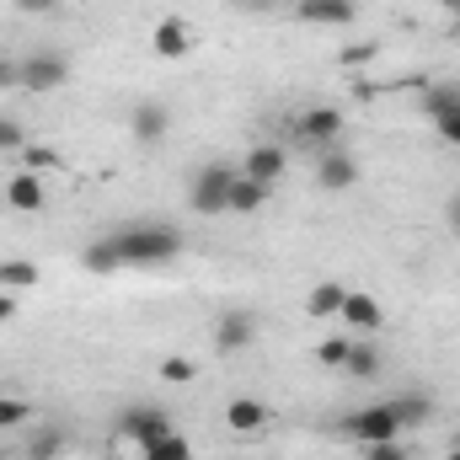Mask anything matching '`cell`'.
I'll list each match as a JSON object with an SVG mask.
<instances>
[{
  "label": "cell",
  "instance_id": "6da1fadb",
  "mask_svg": "<svg viewBox=\"0 0 460 460\" xmlns=\"http://www.w3.org/2000/svg\"><path fill=\"white\" fill-rule=\"evenodd\" d=\"M108 235H113L123 268H166L182 257V230L166 226V220H128Z\"/></svg>",
  "mask_w": 460,
  "mask_h": 460
},
{
  "label": "cell",
  "instance_id": "7a4b0ae2",
  "mask_svg": "<svg viewBox=\"0 0 460 460\" xmlns=\"http://www.w3.org/2000/svg\"><path fill=\"white\" fill-rule=\"evenodd\" d=\"M230 182H235V166H230V161H209V166L188 182L193 215H230Z\"/></svg>",
  "mask_w": 460,
  "mask_h": 460
},
{
  "label": "cell",
  "instance_id": "3957f363",
  "mask_svg": "<svg viewBox=\"0 0 460 460\" xmlns=\"http://www.w3.org/2000/svg\"><path fill=\"white\" fill-rule=\"evenodd\" d=\"M65 81H70V54H59V49H38V54H27L16 65L22 92H59Z\"/></svg>",
  "mask_w": 460,
  "mask_h": 460
},
{
  "label": "cell",
  "instance_id": "277c9868",
  "mask_svg": "<svg viewBox=\"0 0 460 460\" xmlns=\"http://www.w3.org/2000/svg\"><path fill=\"white\" fill-rule=\"evenodd\" d=\"M343 434L353 445H385V439H402V423H396L391 402H369L353 418H343Z\"/></svg>",
  "mask_w": 460,
  "mask_h": 460
},
{
  "label": "cell",
  "instance_id": "5b68a950",
  "mask_svg": "<svg viewBox=\"0 0 460 460\" xmlns=\"http://www.w3.org/2000/svg\"><path fill=\"white\" fill-rule=\"evenodd\" d=\"M118 434L128 439V445H155V439H166L172 434V418L161 412V407H128L123 418H118Z\"/></svg>",
  "mask_w": 460,
  "mask_h": 460
},
{
  "label": "cell",
  "instance_id": "8992f818",
  "mask_svg": "<svg viewBox=\"0 0 460 460\" xmlns=\"http://www.w3.org/2000/svg\"><path fill=\"white\" fill-rule=\"evenodd\" d=\"M316 188L322 193H348V188H358V161L348 155V150H322V161H316Z\"/></svg>",
  "mask_w": 460,
  "mask_h": 460
},
{
  "label": "cell",
  "instance_id": "52a82bcc",
  "mask_svg": "<svg viewBox=\"0 0 460 460\" xmlns=\"http://www.w3.org/2000/svg\"><path fill=\"white\" fill-rule=\"evenodd\" d=\"M338 322L353 327L358 338H369V332H380L385 327V311H380V300L375 295H364V289H348L343 295V311H338Z\"/></svg>",
  "mask_w": 460,
  "mask_h": 460
},
{
  "label": "cell",
  "instance_id": "ba28073f",
  "mask_svg": "<svg viewBox=\"0 0 460 460\" xmlns=\"http://www.w3.org/2000/svg\"><path fill=\"white\" fill-rule=\"evenodd\" d=\"M166 128H172V113H166V102H155V97H145V102H134V113H128V134L150 150V145H161L166 139Z\"/></svg>",
  "mask_w": 460,
  "mask_h": 460
},
{
  "label": "cell",
  "instance_id": "9c48e42d",
  "mask_svg": "<svg viewBox=\"0 0 460 460\" xmlns=\"http://www.w3.org/2000/svg\"><path fill=\"white\" fill-rule=\"evenodd\" d=\"M284 166H289V150H284V145H273V139L252 145V150H246V161H241V172H246L252 182H268V188L284 177Z\"/></svg>",
  "mask_w": 460,
  "mask_h": 460
},
{
  "label": "cell",
  "instance_id": "30bf717a",
  "mask_svg": "<svg viewBox=\"0 0 460 460\" xmlns=\"http://www.w3.org/2000/svg\"><path fill=\"white\" fill-rule=\"evenodd\" d=\"M150 49H155V59H188V49H193V27H188L182 16H161L155 32H150Z\"/></svg>",
  "mask_w": 460,
  "mask_h": 460
},
{
  "label": "cell",
  "instance_id": "8fae6325",
  "mask_svg": "<svg viewBox=\"0 0 460 460\" xmlns=\"http://www.w3.org/2000/svg\"><path fill=\"white\" fill-rule=\"evenodd\" d=\"M300 139H305L311 150H316V145L332 150V145L343 139V113H338V108H311V113H300Z\"/></svg>",
  "mask_w": 460,
  "mask_h": 460
},
{
  "label": "cell",
  "instance_id": "7c38bea8",
  "mask_svg": "<svg viewBox=\"0 0 460 460\" xmlns=\"http://www.w3.org/2000/svg\"><path fill=\"white\" fill-rule=\"evenodd\" d=\"M257 343V316L252 311H226L220 322H215V348L220 353H241V348Z\"/></svg>",
  "mask_w": 460,
  "mask_h": 460
},
{
  "label": "cell",
  "instance_id": "4fadbf2b",
  "mask_svg": "<svg viewBox=\"0 0 460 460\" xmlns=\"http://www.w3.org/2000/svg\"><path fill=\"white\" fill-rule=\"evenodd\" d=\"M295 16L311 27H348V22H358V0H300Z\"/></svg>",
  "mask_w": 460,
  "mask_h": 460
},
{
  "label": "cell",
  "instance_id": "5bb4252c",
  "mask_svg": "<svg viewBox=\"0 0 460 460\" xmlns=\"http://www.w3.org/2000/svg\"><path fill=\"white\" fill-rule=\"evenodd\" d=\"M5 204H11L16 215H38V209L49 204V188H43V177H38V172H16V177L5 182Z\"/></svg>",
  "mask_w": 460,
  "mask_h": 460
},
{
  "label": "cell",
  "instance_id": "9a60e30c",
  "mask_svg": "<svg viewBox=\"0 0 460 460\" xmlns=\"http://www.w3.org/2000/svg\"><path fill=\"white\" fill-rule=\"evenodd\" d=\"M226 429L230 434H257V429H268V402H257V396H230L226 402Z\"/></svg>",
  "mask_w": 460,
  "mask_h": 460
},
{
  "label": "cell",
  "instance_id": "2e32d148",
  "mask_svg": "<svg viewBox=\"0 0 460 460\" xmlns=\"http://www.w3.org/2000/svg\"><path fill=\"white\" fill-rule=\"evenodd\" d=\"M391 412H396L402 434H407V429H423V423L434 418V396H429V391H402V396H391Z\"/></svg>",
  "mask_w": 460,
  "mask_h": 460
},
{
  "label": "cell",
  "instance_id": "e0dca14e",
  "mask_svg": "<svg viewBox=\"0 0 460 460\" xmlns=\"http://www.w3.org/2000/svg\"><path fill=\"white\" fill-rule=\"evenodd\" d=\"M268 182H252L246 172H235V182H230V215H257L262 204H268Z\"/></svg>",
  "mask_w": 460,
  "mask_h": 460
},
{
  "label": "cell",
  "instance_id": "ac0fdd59",
  "mask_svg": "<svg viewBox=\"0 0 460 460\" xmlns=\"http://www.w3.org/2000/svg\"><path fill=\"white\" fill-rule=\"evenodd\" d=\"M43 279V268L32 262V257H0V289L5 295H22V289H32Z\"/></svg>",
  "mask_w": 460,
  "mask_h": 460
},
{
  "label": "cell",
  "instance_id": "d6986e66",
  "mask_svg": "<svg viewBox=\"0 0 460 460\" xmlns=\"http://www.w3.org/2000/svg\"><path fill=\"white\" fill-rule=\"evenodd\" d=\"M353 380H375L380 369H385V358H380V348L369 343V338H353V348H348V364H343Z\"/></svg>",
  "mask_w": 460,
  "mask_h": 460
},
{
  "label": "cell",
  "instance_id": "ffe728a7",
  "mask_svg": "<svg viewBox=\"0 0 460 460\" xmlns=\"http://www.w3.org/2000/svg\"><path fill=\"white\" fill-rule=\"evenodd\" d=\"M81 268L86 273H123V257H118V246H113V235H102V241H92L86 252H81Z\"/></svg>",
  "mask_w": 460,
  "mask_h": 460
},
{
  "label": "cell",
  "instance_id": "44dd1931",
  "mask_svg": "<svg viewBox=\"0 0 460 460\" xmlns=\"http://www.w3.org/2000/svg\"><path fill=\"white\" fill-rule=\"evenodd\" d=\"M343 284H316L311 289V300H305V311L316 316V322H338V311H343Z\"/></svg>",
  "mask_w": 460,
  "mask_h": 460
},
{
  "label": "cell",
  "instance_id": "7402d4cb",
  "mask_svg": "<svg viewBox=\"0 0 460 460\" xmlns=\"http://www.w3.org/2000/svg\"><path fill=\"white\" fill-rule=\"evenodd\" d=\"M423 113L434 118V123L456 118L460 113V86H429V92H423Z\"/></svg>",
  "mask_w": 460,
  "mask_h": 460
},
{
  "label": "cell",
  "instance_id": "603a6c76",
  "mask_svg": "<svg viewBox=\"0 0 460 460\" xmlns=\"http://www.w3.org/2000/svg\"><path fill=\"white\" fill-rule=\"evenodd\" d=\"M139 460H193V445H188V439H182V434L172 429L166 439H155V445H145V450H139Z\"/></svg>",
  "mask_w": 460,
  "mask_h": 460
},
{
  "label": "cell",
  "instance_id": "cb8c5ba5",
  "mask_svg": "<svg viewBox=\"0 0 460 460\" xmlns=\"http://www.w3.org/2000/svg\"><path fill=\"white\" fill-rule=\"evenodd\" d=\"M65 456V429H38L32 445H27V460H59Z\"/></svg>",
  "mask_w": 460,
  "mask_h": 460
},
{
  "label": "cell",
  "instance_id": "d4e9b609",
  "mask_svg": "<svg viewBox=\"0 0 460 460\" xmlns=\"http://www.w3.org/2000/svg\"><path fill=\"white\" fill-rule=\"evenodd\" d=\"M348 348H353V338H322V343H316V364H322V369H343Z\"/></svg>",
  "mask_w": 460,
  "mask_h": 460
},
{
  "label": "cell",
  "instance_id": "484cf974",
  "mask_svg": "<svg viewBox=\"0 0 460 460\" xmlns=\"http://www.w3.org/2000/svg\"><path fill=\"white\" fill-rule=\"evenodd\" d=\"M193 375H199V364H193V358H182V353L161 358V380H166V385H188Z\"/></svg>",
  "mask_w": 460,
  "mask_h": 460
},
{
  "label": "cell",
  "instance_id": "4316f807",
  "mask_svg": "<svg viewBox=\"0 0 460 460\" xmlns=\"http://www.w3.org/2000/svg\"><path fill=\"white\" fill-rule=\"evenodd\" d=\"M27 150V128L16 118H0V155H22Z\"/></svg>",
  "mask_w": 460,
  "mask_h": 460
},
{
  "label": "cell",
  "instance_id": "83f0119b",
  "mask_svg": "<svg viewBox=\"0 0 460 460\" xmlns=\"http://www.w3.org/2000/svg\"><path fill=\"white\" fill-rule=\"evenodd\" d=\"M27 418H32V407H27V402H16V396H0V434H5V429H22Z\"/></svg>",
  "mask_w": 460,
  "mask_h": 460
},
{
  "label": "cell",
  "instance_id": "f1b7e54d",
  "mask_svg": "<svg viewBox=\"0 0 460 460\" xmlns=\"http://www.w3.org/2000/svg\"><path fill=\"white\" fill-rule=\"evenodd\" d=\"M364 460H412L402 439H385V445H364Z\"/></svg>",
  "mask_w": 460,
  "mask_h": 460
},
{
  "label": "cell",
  "instance_id": "f546056e",
  "mask_svg": "<svg viewBox=\"0 0 460 460\" xmlns=\"http://www.w3.org/2000/svg\"><path fill=\"white\" fill-rule=\"evenodd\" d=\"M445 230L460 241V193H450V199H445Z\"/></svg>",
  "mask_w": 460,
  "mask_h": 460
},
{
  "label": "cell",
  "instance_id": "4dcf8cb0",
  "mask_svg": "<svg viewBox=\"0 0 460 460\" xmlns=\"http://www.w3.org/2000/svg\"><path fill=\"white\" fill-rule=\"evenodd\" d=\"M65 0H16V11H27V16H43V11H59Z\"/></svg>",
  "mask_w": 460,
  "mask_h": 460
},
{
  "label": "cell",
  "instance_id": "1f68e13d",
  "mask_svg": "<svg viewBox=\"0 0 460 460\" xmlns=\"http://www.w3.org/2000/svg\"><path fill=\"white\" fill-rule=\"evenodd\" d=\"M369 54H375V43H353V49H343L338 59H343V65H364Z\"/></svg>",
  "mask_w": 460,
  "mask_h": 460
},
{
  "label": "cell",
  "instance_id": "d6a6232c",
  "mask_svg": "<svg viewBox=\"0 0 460 460\" xmlns=\"http://www.w3.org/2000/svg\"><path fill=\"white\" fill-rule=\"evenodd\" d=\"M27 161H32V166H59V155H54V150H38V145H27Z\"/></svg>",
  "mask_w": 460,
  "mask_h": 460
},
{
  "label": "cell",
  "instance_id": "836d02e7",
  "mask_svg": "<svg viewBox=\"0 0 460 460\" xmlns=\"http://www.w3.org/2000/svg\"><path fill=\"white\" fill-rule=\"evenodd\" d=\"M439 139H445V145H460V113L439 123Z\"/></svg>",
  "mask_w": 460,
  "mask_h": 460
},
{
  "label": "cell",
  "instance_id": "e575fe53",
  "mask_svg": "<svg viewBox=\"0 0 460 460\" xmlns=\"http://www.w3.org/2000/svg\"><path fill=\"white\" fill-rule=\"evenodd\" d=\"M11 316H16V295H5V289H0V327H5Z\"/></svg>",
  "mask_w": 460,
  "mask_h": 460
},
{
  "label": "cell",
  "instance_id": "d590c367",
  "mask_svg": "<svg viewBox=\"0 0 460 460\" xmlns=\"http://www.w3.org/2000/svg\"><path fill=\"white\" fill-rule=\"evenodd\" d=\"M0 86H16V65H5V59H0Z\"/></svg>",
  "mask_w": 460,
  "mask_h": 460
},
{
  "label": "cell",
  "instance_id": "8d00e7d4",
  "mask_svg": "<svg viewBox=\"0 0 460 460\" xmlns=\"http://www.w3.org/2000/svg\"><path fill=\"white\" fill-rule=\"evenodd\" d=\"M439 5H445V11H460V0H439Z\"/></svg>",
  "mask_w": 460,
  "mask_h": 460
},
{
  "label": "cell",
  "instance_id": "74e56055",
  "mask_svg": "<svg viewBox=\"0 0 460 460\" xmlns=\"http://www.w3.org/2000/svg\"><path fill=\"white\" fill-rule=\"evenodd\" d=\"M102 460H128V456H102Z\"/></svg>",
  "mask_w": 460,
  "mask_h": 460
}]
</instances>
